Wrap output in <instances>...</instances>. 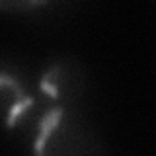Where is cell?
<instances>
[{"instance_id":"obj_2","label":"cell","mask_w":156,"mask_h":156,"mask_svg":"<svg viewBox=\"0 0 156 156\" xmlns=\"http://www.w3.org/2000/svg\"><path fill=\"white\" fill-rule=\"evenodd\" d=\"M45 0H0V12H26L33 10Z\"/></svg>"},{"instance_id":"obj_1","label":"cell","mask_w":156,"mask_h":156,"mask_svg":"<svg viewBox=\"0 0 156 156\" xmlns=\"http://www.w3.org/2000/svg\"><path fill=\"white\" fill-rule=\"evenodd\" d=\"M33 107V98L18 78L0 72V125H18Z\"/></svg>"}]
</instances>
